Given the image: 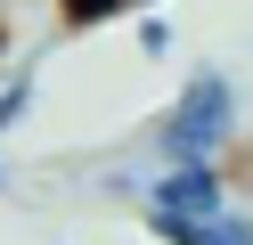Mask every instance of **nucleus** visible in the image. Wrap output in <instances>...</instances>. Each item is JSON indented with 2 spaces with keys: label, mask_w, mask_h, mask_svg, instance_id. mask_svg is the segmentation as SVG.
Masks as SVG:
<instances>
[{
  "label": "nucleus",
  "mask_w": 253,
  "mask_h": 245,
  "mask_svg": "<svg viewBox=\"0 0 253 245\" xmlns=\"http://www.w3.org/2000/svg\"><path fill=\"white\" fill-rule=\"evenodd\" d=\"M229 139H237V82L204 65L180 82V98L155 123V163H220Z\"/></svg>",
  "instance_id": "nucleus-1"
},
{
  "label": "nucleus",
  "mask_w": 253,
  "mask_h": 245,
  "mask_svg": "<svg viewBox=\"0 0 253 245\" xmlns=\"http://www.w3.org/2000/svg\"><path fill=\"white\" fill-rule=\"evenodd\" d=\"M139 212H147V237L196 245V229L229 212V180H220V163H155L139 180Z\"/></svg>",
  "instance_id": "nucleus-2"
},
{
  "label": "nucleus",
  "mask_w": 253,
  "mask_h": 245,
  "mask_svg": "<svg viewBox=\"0 0 253 245\" xmlns=\"http://www.w3.org/2000/svg\"><path fill=\"white\" fill-rule=\"evenodd\" d=\"M25 114H33V74H8L0 82V131H17Z\"/></svg>",
  "instance_id": "nucleus-3"
},
{
  "label": "nucleus",
  "mask_w": 253,
  "mask_h": 245,
  "mask_svg": "<svg viewBox=\"0 0 253 245\" xmlns=\"http://www.w3.org/2000/svg\"><path fill=\"white\" fill-rule=\"evenodd\" d=\"M196 245H253V212H237V204H229L212 229H196Z\"/></svg>",
  "instance_id": "nucleus-4"
},
{
  "label": "nucleus",
  "mask_w": 253,
  "mask_h": 245,
  "mask_svg": "<svg viewBox=\"0 0 253 245\" xmlns=\"http://www.w3.org/2000/svg\"><path fill=\"white\" fill-rule=\"evenodd\" d=\"M66 8V25H106L115 8H139V0H57Z\"/></svg>",
  "instance_id": "nucleus-5"
},
{
  "label": "nucleus",
  "mask_w": 253,
  "mask_h": 245,
  "mask_svg": "<svg viewBox=\"0 0 253 245\" xmlns=\"http://www.w3.org/2000/svg\"><path fill=\"white\" fill-rule=\"evenodd\" d=\"M139 49H147V57H164V49H171V25H164V16H139Z\"/></svg>",
  "instance_id": "nucleus-6"
},
{
  "label": "nucleus",
  "mask_w": 253,
  "mask_h": 245,
  "mask_svg": "<svg viewBox=\"0 0 253 245\" xmlns=\"http://www.w3.org/2000/svg\"><path fill=\"white\" fill-rule=\"evenodd\" d=\"M0 188H8V163H0Z\"/></svg>",
  "instance_id": "nucleus-7"
},
{
  "label": "nucleus",
  "mask_w": 253,
  "mask_h": 245,
  "mask_svg": "<svg viewBox=\"0 0 253 245\" xmlns=\"http://www.w3.org/2000/svg\"><path fill=\"white\" fill-rule=\"evenodd\" d=\"M0 49H8V25H0Z\"/></svg>",
  "instance_id": "nucleus-8"
}]
</instances>
